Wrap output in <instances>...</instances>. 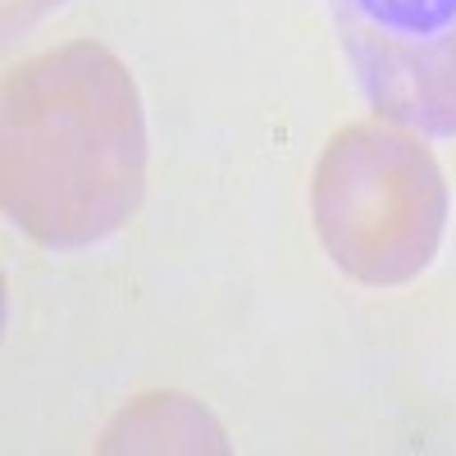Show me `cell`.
Wrapping results in <instances>:
<instances>
[{
	"label": "cell",
	"instance_id": "cell-1",
	"mask_svg": "<svg viewBox=\"0 0 456 456\" xmlns=\"http://www.w3.org/2000/svg\"><path fill=\"white\" fill-rule=\"evenodd\" d=\"M146 119L128 64L101 42L19 60L0 101V201L46 251H87L133 219Z\"/></svg>",
	"mask_w": 456,
	"mask_h": 456
},
{
	"label": "cell",
	"instance_id": "cell-2",
	"mask_svg": "<svg viewBox=\"0 0 456 456\" xmlns=\"http://www.w3.org/2000/svg\"><path fill=\"white\" fill-rule=\"evenodd\" d=\"M315 233L347 279L402 288L420 279L447 228V178L434 151L384 119L329 137L311 174Z\"/></svg>",
	"mask_w": 456,
	"mask_h": 456
},
{
	"label": "cell",
	"instance_id": "cell-3",
	"mask_svg": "<svg viewBox=\"0 0 456 456\" xmlns=\"http://www.w3.org/2000/svg\"><path fill=\"white\" fill-rule=\"evenodd\" d=\"M101 452H228L224 425L187 393H146L105 425Z\"/></svg>",
	"mask_w": 456,
	"mask_h": 456
},
{
	"label": "cell",
	"instance_id": "cell-4",
	"mask_svg": "<svg viewBox=\"0 0 456 456\" xmlns=\"http://www.w3.org/2000/svg\"><path fill=\"white\" fill-rule=\"evenodd\" d=\"M55 5H64V0H5V32H10V37L28 32L37 19L51 14Z\"/></svg>",
	"mask_w": 456,
	"mask_h": 456
}]
</instances>
